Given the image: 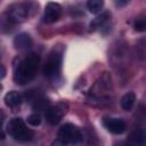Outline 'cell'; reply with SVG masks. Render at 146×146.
I'll list each match as a JSON object with an SVG mask.
<instances>
[{
	"instance_id": "obj_1",
	"label": "cell",
	"mask_w": 146,
	"mask_h": 146,
	"mask_svg": "<svg viewBox=\"0 0 146 146\" xmlns=\"http://www.w3.org/2000/svg\"><path fill=\"white\" fill-rule=\"evenodd\" d=\"M40 56L38 54H30L23 60H18V64L14 65V80L16 83L25 84L30 82L39 67Z\"/></svg>"
},
{
	"instance_id": "obj_2",
	"label": "cell",
	"mask_w": 146,
	"mask_h": 146,
	"mask_svg": "<svg viewBox=\"0 0 146 146\" xmlns=\"http://www.w3.org/2000/svg\"><path fill=\"white\" fill-rule=\"evenodd\" d=\"M7 132L18 141H29L34 136V132L27 128L25 122L19 117H14L7 123Z\"/></svg>"
},
{
	"instance_id": "obj_3",
	"label": "cell",
	"mask_w": 146,
	"mask_h": 146,
	"mask_svg": "<svg viewBox=\"0 0 146 146\" xmlns=\"http://www.w3.org/2000/svg\"><path fill=\"white\" fill-rule=\"evenodd\" d=\"M58 138L66 144H78L82 141L83 136L76 125L72 123H65L58 130Z\"/></svg>"
},
{
	"instance_id": "obj_4",
	"label": "cell",
	"mask_w": 146,
	"mask_h": 146,
	"mask_svg": "<svg viewBox=\"0 0 146 146\" xmlns=\"http://www.w3.org/2000/svg\"><path fill=\"white\" fill-rule=\"evenodd\" d=\"M67 111H68V104L65 102H59L46 110L44 112L46 121L49 124L55 125L66 115Z\"/></svg>"
},
{
	"instance_id": "obj_5",
	"label": "cell",
	"mask_w": 146,
	"mask_h": 146,
	"mask_svg": "<svg viewBox=\"0 0 146 146\" xmlns=\"http://www.w3.org/2000/svg\"><path fill=\"white\" fill-rule=\"evenodd\" d=\"M60 66H62V55L60 52L54 51L49 55V57L47 58L43 65V68H42L43 74L47 78H54L59 73Z\"/></svg>"
},
{
	"instance_id": "obj_6",
	"label": "cell",
	"mask_w": 146,
	"mask_h": 146,
	"mask_svg": "<svg viewBox=\"0 0 146 146\" xmlns=\"http://www.w3.org/2000/svg\"><path fill=\"white\" fill-rule=\"evenodd\" d=\"M104 127L112 133L114 135H121L125 131L127 125L125 122L121 119H116V117H106L103 121Z\"/></svg>"
},
{
	"instance_id": "obj_7",
	"label": "cell",
	"mask_w": 146,
	"mask_h": 146,
	"mask_svg": "<svg viewBox=\"0 0 146 146\" xmlns=\"http://www.w3.org/2000/svg\"><path fill=\"white\" fill-rule=\"evenodd\" d=\"M62 14V7L57 2H48L44 8L43 21L46 23H55Z\"/></svg>"
},
{
	"instance_id": "obj_8",
	"label": "cell",
	"mask_w": 146,
	"mask_h": 146,
	"mask_svg": "<svg viewBox=\"0 0 146 146\" xmlns=\"http://www.w3.org/2000/svg\"><path fill=\"white\" fill-rule=\"evenodd\" d=\"M22 95L17 91H9L5 96V104L10 108H17L22 104Z\"/></svg>"
},
{
	"instance_id": "obj_9",
	"label": "cell",
	"mask_w": 146,
	"mask_h": 146,
	"mask_svg": "<svg viewBox=\"0 0 146 146\" xmlns=\"http://www.w3.org/2000/svg\"><path fill=\"white\" fill-rule=\"evenodd\" d=\"M31 43H32V40L30 35L26 33H21L16 35L14 39V44H15V48L17 49H26L31 47Z\"/></svg>"
},
{
	"instance_id": "obj_10",
	"label": "cell",
	"mask_w": 146,
	"mask_h": 146,
	"mask_svg": "<svg viewBox=\"0 0 146 146\" xmlns=\"http://www.w3.org/2000/svg\"><path fill=\"white\" fill-rule=\"evenodd\" d=\"M135 100H136V95L135 92L132 91H129L127 92L122 98H121V107L124 110V111H130L135 104Z\"/></svg>"
},
{
	"instance_id": "obj_11",
	"label": "cell",
	"mask_w": 146,
	"mask_h": 146,
	"mask_svg": "<svg viewBox=\"0 0 146 146\" xmlns=\"http://www.w3.org/2000/svg\"><path fill=\"white\" fill-rule=\"evenodd\" d=\"M104 7V1L102 0H89L87 2V8L91 14H98Z\"/></svg>"
},
{
	"instance_id": "obj_12",
	"label": "cell",
	"mask_w": 146,
	"mask_h": 146,
	"mask_svg": "<svg viewBox=\"0 0 146 146\" xmlns=\"http://www.w3.org/2000/svg\"><path fill=\"white\" fill-rule=\"evenodd\" d=\"M107 18H110V13H104V14H102L100 16L96 17V18L90 23V27L96 29V27L102 26V25L107 21Z\"/></svg>"
},
{
	"instance_id": "obj_13",
	"label": "cell",
	"mask_w": 146,
	"mask_h": 146,
	"mask_svg": "<svg viewBox=\"0 0 146 146\" xmlns=\"http://www.w3.org/2000/svg\"><path fill=\"white\" fill-rule=\"evenodd\" d=\"M133 29L137 32H145L146 31V16L138 18L133 24Z\"/></svg>"
},
{
	"instance_id": "obj_14",
	"label": "cell",
	"mask_w": 146,
	"mask_h": 146,
	"mask_svg": "<svg viewBox=\"0 0 146 146\" xmlns=\"http://www.w3.org/2000/svg\"><path fill=\"white\" fill-rule=\"evenodd\" d=\"M27 123L32 127H38L40 125L41 123V116L38 114V113H33V114H30L27 116Z\"/></svg>"
},
{
	"instance_id": "obj_15",
	"label": "cell",
	"mask_w": 146,
	"mask_h": 146,
	"mask_svg": "<svg viewBox=\"0 0 146 146\" xmlns=\"http://www.w3.org/2000/svg\"><path fill=\"white\" fill-rule=\"evenodd\" d=\"M67 144L65 143V141H63L62 139H59V138H57V139H55L54 141H52V144H51V146H66Z\"/></svg>"
},
{
	"instance_id": "obj_16",
	"label": "cell",
	"mask_w": 146,
	"mask_h": 146,
	"mask_svg": "<svg viewBox=\"0 0 146 146\" xmlns=\"http://www.w3.org/2000/svg\"><path fill=\"white\" fill-rule=\"evenodd\" d=\"M125 3H128V1H115V5L116 6H123Z\"/></svg>"
},
{
	"instance_id": "obj_17",
	"label": "cell",
	"mask_w": 146,
	"mask_h": 146,
	"mask_svg": "<svg viewBox=\"0 0 146 146\" xmlns=\"http://www.w3.org/2000/svg\"><path fill=\"white\" fill-rule=\"evenodd\" d=\"M5 73H6V70H5L3 65H1V78H2V79L5 78Z\"/></svg>"
}]
</instances>
